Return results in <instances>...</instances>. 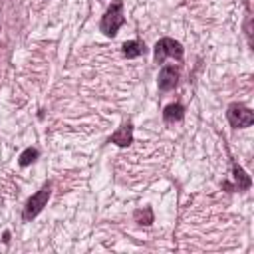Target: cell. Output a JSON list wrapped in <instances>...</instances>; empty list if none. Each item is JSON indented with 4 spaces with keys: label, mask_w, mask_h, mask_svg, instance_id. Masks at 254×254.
Returning a JSON list of instances; mask_svg holds the SVG:
<instances>
[{
    "label": "cell",
    "mask_w": 254,
    "mask_h": 254,
    "mask_svg": "<svg viewBox=\"0 0 254 254\" xmlns=\"http://www.w3.org/2000/svg\"><path fill=\"white\" fill-rule=\"evenodd\" d=\"M183 46L173 40V38H161L157 44H155V62L157 64H163L167 56H173L177 60H183Z\"/></svg>",
    "instance_id": "cell-3"
},
{
    "label": "cell",
    "mask_w": 254,
    "mask_h": 254,
    "mask_svg": "<svg viewBox=\"0 0 254 254\" xmlns=\"http://www.w3.org/2000/svg\"><path fill=\"white\" fill-rule=\"evenodd\" d=\"M121 48H123V56H125V58H137V56H141V54L147 52L145 44L139 42V40H129V42H125Z\"/></svg>",
    "instance_id": "cell-7"
},
{
    "label": "cell",
    "mask_w": 254,
    "mask_h": 254,
    "mask_svg": "<svg viewBox=\"0 0 254 254\" xmlns=\"http://www.w3.org/2000/svg\"><path fill=\"white\" fill-rule=\"evenodd\" d=\"M234 177H236V181H238V190L250 187V179H248V175H246L240 167H236V165H234Z\"/></svg>",
    "instance_id": "cell-10"
},
{
    "label": "cell",
    "mask_w": 254,
    "mask_h": 254,
    "mask_svg": "<svg viewBox=\"0 0 254 254\" xmlns=\"http://www.w3.org/2000/svg\"><path fill=\"white\" fill-rule=\"evenodd\" d=\"M226 117H228V123L236 129H242V127H248L254 123V113L244 107L242 103H232L226 111Z\"/></svg>",
    "instance_id": "cell-4"
},
{
    "label": "cell",
    "mask_w": 254,
    "mask_h": 254,
    "mask_svg": "<svg viewBox=\"0 0 254 254\" xmlns=\"http://www.w3.org/2000/svg\"><path fill=\"white\" fill-rule=\"evenodd\" d=\"M135 220H137L139 224H151V222H153V212H151V208L137 210V212H135Z\"/></svg>",
    "instance_id": "cell-11"
},
{
    "label": "cell",
    "mask_w": 254,
    "mask_h": 254,
    "mask_svg": "<svg viewBox=\"0 0 254 254\" xmlns=\"http://www.w3.org/2000/svg\"><path fill=\"white\" fill-rule=\"evenodd\" d=\"M123 22H125V16H123V2H121V0H115V2L107 8V12L103 14V18H101V22H99V28H101V32H103L105 36H115L117 30L123 26Z\"/></svg>",
    "instance_id": "cell-1"
},
{
    "label": "cell",
    "mask_w": 254,
    "mask_h": 254,
    "mask_svg": "<svg viewBox=\"0 0 254 254\" xmlns=\"http://www.w3.org/2000/svg\"><path fill=\"white\" fill-rule=\"evenodd\" d=\"M177 81H179V67L177 65H163L159 71V79H157L159 89L169 91L177 85Z\"/></svg>",
    "instance_id": "cell-5"
},
{
    "label": "cell",
    "mask_w": 254,
    "mask_h": 254,
    "mask_svg": "<svg viewBox=\"0 0 254 254\" xmlns=\"http://www.w3.org/2000/svg\"><path fill=\"white\" fill-rule=\"evenodd\" d=\"M36 159H38V149H34V147H28V149H26V151L20 155L18 163H20L22 167H28V165H32Z\"/></svg>",
    "instance_id": "cell-9"
},
{
    "label": "cell",
    "mask_w": 254,
    "mask_h": 254,
    "mask_svg": "<svg viewBox=\"0 0 254 254\" xmlns=\"http://www.w3.org/2000/svg\"><path fill=\"white\" fill-rule=\"evenodd\" d=\"M183 115H185V107H183L181 103H171V105H167L165 111H163V119H165L167 123L181 121Z\"/></svg>",
    "instance_id": "cell-8"
},
{
    "label": "cell",
    "mask_w": 254,
    "mask_h": 254,
    "mask_svg": "<svg viewBox=\"0 0 254 254\" xmlns=\"http://www.w3.org/2000/svg\"><path fill=\"white\" fill-rule=\"evenodd\" d=\"M50 190H52V185L46 183L36 194H32V196L28 198V202H26V206H24V214H22L24 220H32L34 216H38V214L42 212V208L46 206V202H48V198H50Z\"/></svg>",
    "instance_id": "cell-2"
},
{
    "label": "cell",
    "mask_w": 254,
    "mask_h": 254,
    "mask_svg": "<svg viewBox=\"0 0 254 254\" xmlns=\"http://www.w3.org/2000/svg\"><path fill=\"white\" fill-rule=\"evenodd\" d=\"M109 141L115 143V145H119V147H127V145H131V141H133V127H131V123L121 125V127L109 137Z\"/></svg>",
    "instance_id": "cell-6"
}]
</instances>
